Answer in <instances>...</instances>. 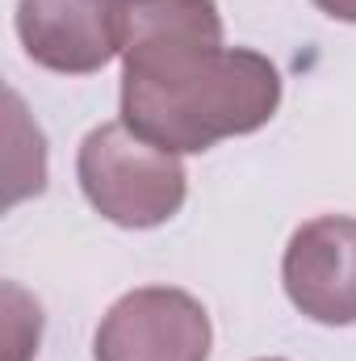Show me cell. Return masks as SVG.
Masks as SVG:
<instances>
[{"mask_svg":"<svg viewBox=\"0 0 356 361\" xmlns=\"http://www.w3.org/2000/svg\"><path fill=\"white\" fill-rule=\"evenodd\" d=\"M276 109L281 72L268 55L248 47L189 51L164 63L122 68V122L177 156L256 135Z\"/></svg>","mask_w":356,"mask_h":361,"instance_id":"cell-1","label":"cell"},{"mask_svg":"<svg viewBox=\"0 0 356 361\" xmlns=\"http://www.w3.org/2000/svg\"><path fill=\"white\" fill-rule=\"evenodd\" d=\"M76 177L92 210L126 231L164 227L189 197V173L177 152L147 143L122 118L84 135L76 152Z\"/></svg>","mask_w":356,"mask_h":361,"instance_id":"cell-2","label":"cell"},{"mask_svg":"<svg viewBox=\"0 0 356 361\" xmlns=\"http://www.w3.org/2000/svg\"><path fill=\"white\" fill-rule=\"evenodd\" d=\"M214 324L189 290L139 286L96 324L92 361H210Z\"/></svg>","mask_w":356,"mask_h":361,"instance_id":"cell-3","label":"cell"},{"mask_svg":"<svg viewBox=\"0 0 356 361\" xmlns=\"http://www.w3.org/2000/svg\"><path fill=\"white\" fill-rule=\"evenodd\" d=\"M281 281L289 302L323 324H356V219L352 214H319L306 219L281 257Z\"/></svg>","mask_w":356,"mask_h":361,"instance_id":"cell-4","label":"cell"},{"mask_svg":"<svg viewBox=\"0 0 356 361\" xmlns=\"http://www.w3.org/2000/svg\"><path fill=\"white\" fill-rule=\"evenodd\" d=\"M13 25L25 59L59 76H92L122 55L117 0H17Z\"/></svg>","mask_w":356,"mask_h":361,"instance_id":"cell-5","label":"cell"},{"mask_svg":"<svg viewBox=\"0 0 356 361\" xmlns=\"http://www.w3.org/2000/svg\"><path fill=\"white\" fill-rule=\"evenodd\" d=\"M117 21L122 68H147L189 51L227 47L218 0H117Z\"/></svg>","mask_w":356,"mask_h":361,"instance_id":"cell-6","label":"cell"},{"mask_svg":"<svg viewBox=\"0 0 356 361\" xmlns=\"http://www.w3.org/2000/svg\"><path fill=\"white\" fill-rule=\"evenodd\" d=\"M4 302H8V361H30L38 353V336H42V307L30 298L25 311H17L21 290L13 281L4 286Z\"/></svg>","mask_w":356,"mask_h":361,"instance_id":"cell-7","label":"cell"},{"mask_svg":"<svg viewBox=\"0 0 356 361\" xmlns=\"http://www.w3.org/2000/svg\"><path fill=\"white\" fill-rule=\"evenodd\" d=\"M319 13H327L331 21H344V25H356V0H310Z\"/></svg>","mask_w":356,"mask_h":361,"instance_id":"cell-8","label":"cell"},{"mask_svg":"<svg viewBox=\"0 0 356 361\" xmlns=\"http://www.w3.org/2000/svg\"><path fill=\"white\" fill-rule=\"evenodd\" d=\"M256 361H285V357H256Z\"/></svg>","mask_w":356,"mask_h":361,"instance_id":"cell-9","label":"cell"}]
</instances>
